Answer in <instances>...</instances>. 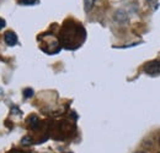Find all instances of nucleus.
<instances>
[{"label":"nucleus","mask_w":160,"mask_h":153,"mask_svg":"<svg viewBox=\"0 0 160 153\" xmlns=\"http://www.w3.org/2000/svg\"><path fill=\"white\" fill-rule=\"evenodd\" d=\"M10 153H26V152H22V151H12V152Z\"/></svg>","instance_id":"13"},{"label":"nucleus","mask_w":160,"mask_h":153,"mask_svg":"<svg viewBox=\"0 0 160 153\" xmlns=\"http://www.w3.org/2000/svg\"><path fill=\"white\" fill-rule=\"evenodd\" d=\"M4 40L5 43L9 45V47H14L18 44V36L15 32L12 31H8L5 35H4Z\"/></svg>","instance_id":"5"},{"label":"nucleus","mask_w":160,"mask_h":153,"mask_svg":"<svg viewBox=\"0 0 160 153\" xmlns=\"http://www.w3.org/2000/svg\"><path fill=\"white\" fill-rule=\"evenodd\" d=\"M42 42V50L46 52L47 54H56L60 50V43L58 38H56L53 35H43L40 37Z\"/></svg>","instance_id":"2"},{"label":"nucleus","mask_w":160,"mask_h":153,"mask_svg":"<svg viewBox=\"0 0 160 153\" xmlns=\"http://www.w3.org/2000/svg\"><path fill=\"white\" fill-rule=\"evenodd\" d=\"M159 153H160V152H159Z\"/></svg>","instance_id":"15"},{"label":"nucleus","mask_w":160,"mask_h":153,"mask_svg":"<svg viewBox=\"0 0 160 153\" xmlns=\"http://www.w3.org/2000/svg\"><path fill=\"white\" fill-rule=\"evenodd\" d=\"M113 19L116 22H118L120 25H124V23H127L128 21H129V17H128V14L124 11V10H117L116 12H115V15H113Z\"/></svg>","instance_id":"4"},{"label":"nucleus","mask_w":160,"mask_h":153,"mask_svg":"<svg viewBox=\"0 0 160 153\" xmlns=\"http://www.w3.org/2000/svg\"><path fill=\"white\" fill-rule=\"evenodd\" d=\"M144 72L148 74V75H152V76H155V75H159L160 74V59L157 60H152L149 63H147L143 67Z\"/></svg>","instance_id":"3"},{"label":"nucleus","mask_w":160,"mask_h":153,"mask_svg":"<svg viewBox=\"0 0 160 153\" xmlns=\"http://www.w3.org/2000/svg\"><path fill=\"white\" fill-rule=\"evenodd\" d=\"M33 96V90L32 88H25L23 90V97L25 98H30Z\"/></svg>","instance_id":"9"},{"label":"nucleus","mask_w":160,"mask_h":153,"mask_svg":"<svg viewBox=\"0 0 160 153\" xmlns=\"http://www.w3.org/2000/svg\"><path fill=\"white\" fill-rule=\"evenodd\" d=\"M94 5H95V0H84V9L86 12L91 11Z\"/></svg>","instance_id":"7"},{"label":"nucleus","mask_w":160,"mask_h":153,"mask_svg":"<svg viewBox=\"0 0 160 153\" xmlns=\"http://www.w3.org/2000/svg\"><path fill=\"white\" fill-rule=\"evenodd\" d=\"M86 32L84 27L74 21H67L60 31V44L68 49H75L85 40Z\"/></svg>","instance_id":"1"},{"label":"nucleus","mask_w":160,"mask_h":153,"mask_svg":"<svg viewBox=\"0 0 160 153\" xmlns=\"http://www.w3.org/2000/svg\"><path fill=\"white\" fill-rule=\"evenodd\" d=\"M40 123L41 121L37 115H31V116L27 119V124H28V126H30L31 129H37V128L40 126Z\"/></svg>","instance_id":"6"},{"label":"nucleus","mask_w":160,"mask_h":153,"mask_svg":"<svg viewBox=\"0 0 160 153\" xmlns=\"http://www.w3.org/2000/svg\"><path fill=\"white\" fill-rule=\"evenodd\" d=\"M5 26H6V21H5L4 19H1V17H0V30H2Z\"/></svg>","instance_id":"12"},{"label":"nucleus","mask_w":160,"mask_h":153,"mask_svg":"<svg viewBox=\"0 0 160 153\" xmlns=\"http://www.w3.org/2000/svg\"><path fill=\"white\" fill-rule=\"evenodd\" d=\"M152 6H153V9H158V6H159V2H158V0H147Z\"/></svg>","instance_id":"10"},{"label":"nucleus","mask_w":160,"mask_h":153,"mask_svg":"<svg viewBox=\"0 0 160 153\" xmlns=\"http://www.w3.org/2000/svg\"><path fill=\"white\" fill-rule=\"evenodd\" d=\"M36 2H38V0H19V4H20V5H25V6H27V5H33V4H36Z\"/></svg>","instance_id":"8"},{"label":"nucleus","mask_w":160,"mask_h":153,"mask_svg":"<svg viewBox=\"0 0 160 153\" xmlns=\"http://www.w3.org/2000/svg\"><path fill=\"white\" fill-rule=\"evenodd\" d=\"M31 142H32L31 137H25V138H22V143H23V145H31Z\"/></svg>","instance_id":"11"},{"label":"nucleus","mask_w":160,"mask_h":153,"mask_svg":"<svg viewBox=\"0 0 160 153\" xmlns=\"http://www.w3.org/2000/svg\"><path fill=\"white\" fill-rule=\"evenodd\" d=\"M138 153H143V152H138Z\"/></svg>","instance_id":"14"}]
</instances>
